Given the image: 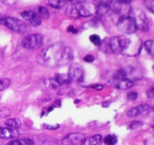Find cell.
<instances>
[{"label": "cell", "mask_w": 154, "mask_h": 145, "mask_svg": "<svg viewBox=\"0 0 154 145\" xmlns=\"http://www.w3.org/2000/svg\"><path fill=\"white\" fill-rule=\"evenodd\" d=\"M102 137L100 134H96L84 138L81 141V145H99L102 141Z\"/></svg>", "instance_id": "cell-15"}, {"label": "cell", "mask_w": 154, "mask_h": 145, "mask_svg": "<svg viewBox=\"0 0 154 145\" xmlns=\"http://www.w3.org/2000/svg\"><path fill=\"white\" fill-rule=\"evenodd\" d=\"M117 137L113 134H108L104 138V143L105 145H115L117 143Z\"/></svg>", "instance_id": "cell-18"}, {"label": "cell", "mask_w": 154, "mask_h": 145, "mask_svg": "<svg viewBox=\"0 0 154 145\" xmlns=\"http://www.w3.org/2000/svg\"><path fill=\"white\" fill-rule=\"evenodd\" d=\"M34 141L31 138H23L10 141L8 145H33Z\"/></svg>", "instance_id": "cell-16"}, {"label": "cell", "mask_w": 154, "mask_h": 145, "mask_svg": "<svg viewBox=\"0 0 154 145\" xmlns=\"http://www.w3.org/2000/svg\"><path fill=\"white\" fill-rule=\"evenodd\" d=\"M131 44L130 39L126 36H114L108 39V45L111 53L120 54L123 53Z\"/></svg>", "instance_id": "cell-3"}, {"label": "cell", "mask_w": 154, "mask_h": 145, "mask_svg": "<svg viewBox=\"0 0 154 145\" xmlns=\"http://www.w3.org/2000/svg\"><path fill=\"white\" fill-rule=\"evenodd\" d=\"M73 58L71 48L66 46L63 42H57L48 47L38 56V61L45 66L54 67L69 63Z\"/></svg>", "instance_id": "cell-1"}, {"label": "cell", "mask_w": 154, "mask_h": 145, "mask_svg": "<svg viewBox=\"0 0 154 145\" xmlns=\"http://www.w3.org/2000/svg\"><path fill=\"white\" fill-rule=\"evenodd\" d=\"M109 10V6L106 4H101L98 7H96V12L100 14H104Z\"/></svg>", "instance_id": "cell-22"}, {"label": "cell", "mask_w": 154, "mask_h": 145, "mask_svg": "<svg viewBox=\"0 0 154 145\" xmlns=\"http://www.w3.org/2000/svg\"><path fill=\"white\" fill-rule=\"evenodd\" d=\"M147 96L150 98H152L153 97V86H152L151 89H150V90L147 91Z\"/></svg>", "instance_id": "cell-32"}, {"label": "cell", "mask_w": 154, "mask_h": 145, "mask_svg": "<svg viewBox=\"0 0 154 145\" xmlns=\"http://www.w3.org/2000/svg\"><path fill=\"white\" fill-rule=\"evenodd\" d=\"M138 93L136 92H130L127 94V98L129 101H135L138 98Z\"/></svg>", "instance_id": "cell-25"}, {"label": "cell", "mask_w": 154, "mask_h": 145, "mask_svg": "<svg viewBox=\"0 0 154 145\" xmlns=\"http://www.w3.org/2000/svg\"><path fill=\"white\" fill-rule=\"evenodd\" d=\"M70 82V79H69L68 75H66V74H57L53 78L47 80L46 83L48 84L47 86H48V87L56 89L59 86L69 83Z\"/></svg>", "instance_id": "cell-8"}, {"label": "cell", "mask_w": 154, "mask_h": 145, "mask_svg": "<svg viewBox=\"0 0 154 145\" xmlns=\"http://www.w3.org/2000/svg\"><path fill=\"white\" fill-rule=\"evenodd\" d=\"M146 5V7L147 8L148 10H150L152 13H153V5H154V2L153 1H145L144 2Z\"/></svg>", "instance_id": "cell-28"}, {"label": "cell", "mask_w": 154, "mask_h": 145, "mask_svg": "<svg viewBox=\"0 0 154 145\" xmlns=\"http://www.w3.org/2000/svg\"><path fill=\"white\" fill-rule=\"evenodd\" d=\"M110 84L117 89L124 90L132 87L133 85V82L131 79L127 77H113L110 82Z\"/></svg>", "instance_id": "cell-9"}, {"label": "cell", "mask_w": 154, "mask_h": 145, "mask_svg": "<svg viewBox=\"0 0 154 145\" xmlns=\"http://www.w3.org/2000/svg\"><path fill=\"white\" fill-rule=\"evenodd\" d=\"M20 15L24 20H26V21L29 22L32 25L35 26V27L39 26L42 23L41 17L32 11H24L21 13Z\"/></svg>", "instance_id": "cell-10"}, {"label": "cell", "mask_w": 154, "mask_h": 145, "mask_svg": "<svg viewBox=\"0 0 154 145\" xmlns=\"http://www.w3.org/2000/svg\"><path fill=\"white\" fill-rule=\"evenodd\" d=\"M141 125H143V123L141 122H140V121H133L129 125V128H131V129H135V128H138V127H141Z\"/></svg>", "instance_id": "cell-26"}, {"label": "cell", "mask_w": 154, "mask_h": 145, "mask_svg": "<svg viewBox=\"0 0 154 145\" xmlns=\"http://www.w3.org/2000/svg\"><path fill=\"white\" fill-rule=\"evenodd\" d=\"M42 126V128H45V129L54 130V129H57V128H59V127H60V125L57 124V125H48V124H43Z\"/></svg>", "instance_id": "cell-27"}, {"label": "cell", "mask_w": 154, "mask_h": 145, "mask_svg": "<svg viewBox=\"0 0 154 145\" xmlns=\"http://www.w3.org/2000/svg\"><path fill=\"white\" fill-rule=\"evenodd\" d=\"M84 60H85L86 62H88V63H91V62L94 61L95 57H93L92 54H87V55H86L85 57H84Z\"/></svg>", "instance_id": "cell-30"}, {"label": "cell", "mask_w": 154, "mask_h": 145, "mask_svg": "<svg viewBox=\"0 0 154 145\" xmlns=\"http://www.w3.org/2000/svg\"><path fill=\"white\" fill-rule=\"evenodd\" d=\"M43 42V37L42 35L32 34L24 38L22 40V46L27 49H34L40 46Z\"/></svg>", "instance_id": "cell-5"}, {"label": "cell", "mask_w": 154, "mask_h": 145, "mask_svg": "<svg viewBox=\"0 0 154 145\" xmlns=\"http://www.w3.org/2000/svg\"><path fill=\"white\" fill-rule=\"evenodd\" d=\"M110 104H111V103H110L109 101H105V102L102 103V107H109Z\"/></svg>", "instance_id": "cell-34"}, {"label": "cell", "mask_w": 154, "mask_h": 145, "mask_svg": "<svg viewBox=\"0 0 154 145\" xmlns=\"http://www.w3.org/2000/svg\"><path fill=\"white\" fill-rule=\"evenodd\" d=\"M0 24L11 30L19 33H26L30 31V27L21 20L13 17H5L0 19Z\"/></svg>", "instance_id": "cell-2"}, {"label": "cell", "mask_w": 154, "mask_h": 145, "mask_svg": "<svg viewBox=\"0 0 154 145\" xmlns=\"http://www.w3.org/2000/svg\"><path fill=\"white\" fill-rule=\"evenodd\" d=\"M68 31L71 32V33H77V30H76V29L74 28L72 26H70V27H69V28H68Z\"/></svg>", "instance_id": "cell-33"}, {"label": "cell", "mask_w": 154, "mask_h": 145, "mask_svg": "<svg viewBox=\"0 0 154 145\" xmlns=\"http://www.w3.org/2000/svg\"><path fill=\"white\" fill-rule=\"evenodd\" d=\"M18 136H19V132L17 131V129L0 127V138L11 139L16 138Z\"/></svg>", "instance_id": "cell-14"}, {"label": "cell", "mask_w": 154, "mask_h": 145, "mask_svg": "<svg viewBox=\"0 0 154 145\" xmlns=\"http://www.w3.org/2000/svg\"><path fill=\"white\" fill-rule=\"evenodd\" d=\"M144 48L146 51L149 53L150 54L153 55V40H148L145 42L144 45Z\"/></svg>", "instance_id": "cell-21"}, {"label": "cell", "mask_w": 154, "mask_h": 145, "mask_svg": "<svg viewBox=\"0 0 154 145\" xmlns=\"http://www.w3.org/2000/svg\"><path fill=\"white\" fill-rule=\"evenodd\" d=\"M90 88L96 89V90L100 91V90H102V89H103V85H94L90 86Z\"/></svg>", "instance_id": "cell-31"}, {"label": "cell", "mask_w": 154, "mask_h": 145, "mask_svg": "<svg viewBox=\"0 0 154 145\" xmlns=\"http://www.w3.org/2000/svg\"><path fill=\"white\" fill-rule=\"evenodd\" d=\"M117 27L119 30L126 34H132L138 30L137 24L132 17L123 16L120 17L117 22Z\"/></svg>", "instance_id": "cell-4"}, {"label": "cell", "mask_w": 154, "mask_h": 145, "mask_svg": "<svg viewBox=\"0 0 154 145\" xmlns=\"http://www.w3.org/2000/svg\"><path fill=\"white\" fill-rule=\"evenodd\" d=\"M150 110V107L148 104H141V105L137 106L134 108L131 109L129 111H128L127 116L130 118L136 117L139 116L142 114H145L147 112Z\"/></svg>", "instance_id": "cell-12"}, {"label": "cell", "mask_w": 154, "mask_h": 145, "mask_svg": "<svg viewBox=\"0 0 154 145\" xmlns=\"http://www.w3.org/2000/svg\"><path fill=\"white\" fill-rule=\"evenodd\" d=\"M5 125H8V127H10L11 128L17 129V128H19L22 125V123H21L20 121L17 119H11L6 121Z\"/></svg>", "instance_id": "cell-17"}, {"label": "cell", "mask_w": 154, "mask_h": 145, "mask_svg": "<svg viewBox=\"0 0 154 145\" xmlns=\"http://www.w3.org/2000/svg\"><path fill=\"white\" fill-rule=\"evenodd\" d=\"M84 139V135L81 133H73L65 137L63 140L64 145H77L79 141H82Z\"/></svg>", "instance_id": "cell-13"}, {"label": "cell", "mask_w": 154, "mask_h": 145, "mask_svg": "<svg viewBox=\"0 0 154 145\" xmlns=\"http://www.w3.org/2000/svg\"><path fill=\"white\" fill-rule=\"evenodd\" d=\"M90 40L92 43L94 44V45H96V46H99L101 42H102L100 36H99V35H96V34L91 35V36H90Z\"/></svg>", "instance_id": "cell-23"}, {"label": "cell", "mask_w": 154, "mask_h": 145, "mask_svg": "<svg viewBox=\"0 0 154 145\" xmlns=\"http://www.w3.org/2000/svg\"><path fill=\"white\" fill-rule=\"evenodd\" d=\"M77 9L78 15L82 17L91 16L96 12V7L92 3H87L84 5L82 3V5L81 7H77Z\"/></svg>", "instance_id": "cell-11"}, {"label": "cell", "mask_w": 154, "mask_h": 145, "mask_svg": "<svg viewBox=\"0 0 154 145\" xmlns=\"http://www.w3.org/2000/svg\"><path fill=\"white\" fill-rule=\"evenodd\" d=\"M47 3H48L50 6H51V7L55 8L57 9L63 8L65 4H66V2H65L64 1H58V0H51V1L47 2Z\"/></svg>", "instance_id": "cell-19"}, {"label": "cell", "mask_w": 154, "mask_h": 145, "mask_svg": "<svg viewBox=\"0 0 154 145\" xmlns=\"http://www.w3.org/2000/svg\"><path fill=\"white\" fill-rule=\"evenodd\" d=\"M11 82V81L8 78L0 79V92L8 88L10 86Z\"/></svg>", "instance_id": "cell-20"}, {"label": "cell", "mask_w": 154, "mask_h": 145, "mask_svg": "<svg viewBox=\"0 0 154 145\" xmlns=\"http://www.w3.org/2000/svg\"><path fill=\"white\" fill-rule=\"evenodd\" d=\"M135 20L137 24L138 29H141L143 31L149 30V22L147 15L144 12V11L141 9H138L134 13V17H132Z\"/></svg>", "instance_id": "cell-7"}, {"label": "cell", "mask_w": 154, "mask_h": 145, "mask_svg": "<svg viewBox=\"0 0 154 145\" xmlns=\"http://www.w3.org/2000/svg\"><path fill=\"white\" fill-rule=\"evenodd\" d=\"M11 111L8 110H2L0 111V118H5L10 115Z\"/></svg>", "instance_id": "cell-29"}, {"label": "cell", "mask_w": 154, "mask_h": 145, "mask_svg": "<svg viewBox=\"0 0 154 145\" xmlns=\"http://www.w3.org/2000/svg\"><path fill=\"white\" fill-rule=\"evenodd\" d=\"M69 76L70 81L81 82H83L84 78V68L79 63H72L69 67Z\"/></svg>", "instance_id": "cell-6"}, {"label": "cell", "mask_w": 154, "mask_h": 145, "mask_svg": "<svg viewBox=\"0 0 154 145\" xmlns=\"http://www.w3.org/2000/svg\"><path fill=\"white\" fill-rule=\"evenodd\" d=\"M39 16L42 17L44 18H48L49 17V12L48 10L45 7H40L38 9Z\"/></svg>", "instance_id": "cell-24"}]
</instances>
